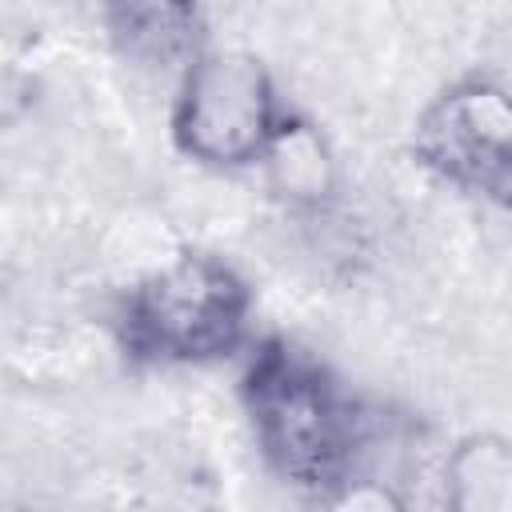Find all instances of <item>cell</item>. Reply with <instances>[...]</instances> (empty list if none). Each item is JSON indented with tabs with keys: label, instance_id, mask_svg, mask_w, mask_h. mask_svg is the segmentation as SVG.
Listing matches in <instances>:
<instances>
[{
	"label": "cell",
	"instance_id": "obj_5",
	"mask_svg": "<svg viewBox=\"0 0 512 512\" xmlns=\"http://www.w3.org/2000/svg\"><path fill=\"white\" fill-rule=\"evenodd\" d=\"M104 28L116 52L148 72L188 68L204 36L196 0H104Z\"/></svg>",
	"mask_w": 512,
	"mask_h": 512
},
{
	"label": "cell",
	"instance_id": "obj_4",
	"mask_svg": "<svg viewBox=\"0 0 512 512\" xmlns=\"http://www.w3.org/2000/svg\"><path fill=\"white\" fill-rule=\"evenodd\" d=\"M416 156L464 192L512 200V92L464 80L436 96L416 124Z\"/></svg>",
	"mask_w": 512,
	"mask_h": 512
},
{
	"label": "cell",
	"instance_id": "obj_6",
	"mask_svg": "<svg viewBox=\"0 0 512 512\" xmlns=\"http://www.w3.org/2000/svg\"><path fill=\"white\" fill-rule=\"evenodd\" d=\"M452 504L508 508L512 504V448L496 436H472L448 456Z\"/></svg>",
	"mask_w": 512,
	"mask_h": 512
},
{
	"label": "cell",
	"instance_id": "obj_1",
	"mask_svg": "<svg viewBox=\"0 0 512 512\" xmlns=\"http://www.w3.org/2000/svg\"><path fill=\"white\" fill-rule=\"evenodd\" d=\"M244 408L268 468L308 492H340L368 448L364 412L312 356L272 340L244 372Z\"/></svg>",
	"mask_w": 512,
	"mask_h": 512
},
{
	"label": "cell",
	"instance_id": "obj_3",
	"mask_svg": "<svg viewBox=\"0 0 512 512\" xmlns=\"http://www.w3.org/2000/svg\"><path fill=\"white\" fill-rule=\"evenodd\" d=\"M288 128L264 64L248 52H200L180 72L172 104L176 148L204 168L268 160Z\"/></svg>",
	"mask_w": 512,
	"mask_h": 512
},
{
	"label": "cell",
	"instance_id": "obj_2",
	"mask_svg": "<svg viewBox=\"0 0 512 512\" xmlns=\"http://www.w3.org/2000/svg\"><path fill=\"white\" fill-rule=\"evenodd\" d=\"M248 284L208 252H184L148 272L124 304V344L156 364H212L248 332Z\"/></svg>",
	"mask_w": 512,
	"mask_h": 512
}]
</instances>
